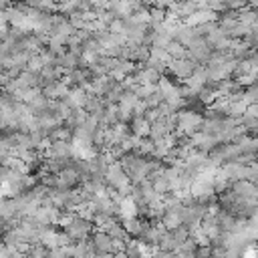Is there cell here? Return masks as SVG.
Segmentation results:
<instances>
[{
	"label": "cell",
	"mask_w": 258,
	"mask_h": 258,
	"mask_svg": "<svg viewBox=\"0 0 258 258\" xmlns=\"http://www.w3.org/2000/svg\"><path fill=\"white\" fill-rule=\"evenodd\" d=\"M214 20H216V10H212V8H200L191 16L185 18V24H189V26H204V24H210Z\"/></svg>",
	"instance_id": "obj_5"
},
{
	"label": "cell",
	"mask_w": 258,
	"mask_h": 258,
	"mask_svg": "<svg viewBox=\"0 0 258 258\" xmlns=\"http://www.w3.org/2000/svg\"><path fill=\"white\" fill-rule=\"evenodd\" d=\"M242 24H246V26H254L256 22H258V12L254 10V8H244L242 12H240V18H238Z\"/></svg>",
	"instance_id": "obj_12"
},
{
	"label": "cell",
	"mask_w": 258,
	"mask_h": 258,
	"mask_svg": "<svg viewBox=\"0 0 258 258\" xmlns=\"http://www.w3.org/2000/svg\"><path fill=\"white\" fill-rule=\"evenodd\" d=\"M198 69V62L189 56H183V58H173L169 64H167V71L179 79H189Z\"/></svg>",
	"instance_id": "obj_1"
},
{
	"label": "cell",
	"mask_w": 258,
	"mask_h": 258,
	"mask_svg": "<svg viewBox=\"0 0 258 258\" xmlns=\"http://www.w3.org/2000/svg\"><path fill=\"white\" fill-rule=\"evenodd\" d=\"M91 240H93L97 252H101V254H115V238H113L109 232L97 230Z\"/></svg>",
	"instance_id": "obj_4"
},
{
	"label": "cell",
	"mask_w": 258,
	"mask_h": 258,
	"mask_svg": "<svg viewBox=\"0 0 258 258\" xmlns=\"http://www.w3.org/2000/svg\"><path fill=\"white\" fill-rule=\"evenodd\" d=\"M165 50L171 54V58H183V56L187 54V48H185L179 40H175V38H173V40H169V44L165 46Z\"/></svg>",
	"instance_id": "obj_11"
},
{
	"label": "cell",
	"mask_w": 258,
	"mask_h": 258,
	"mask_svg": "<svg viewBox=\"0 0 258 258\" xmlns=\"http://www.w3.org/2000/svg\"><path fill=\"white\" fill-rule=\"evenodd\" d=\"M157 248H159V250H167V252H177V250H179V242H177V240H175V236L167 230V232L161 236V240H159Z\"/></svg>",
	"instance_id": "obj_10"
},
{
	"label": "cell",
	"mask_w": 258,
	"mask_h": 258,
	"mask_svg": "<svg viewBox=\"0 0 258 258\" xmlns=\"http://www.w3.org/2000/svg\"><path fill=\"white\" fill-rule=\"evenodd\" d=\"M129 125H131L133 135H137V137H147L151 133V123L145 117H133Z\"/></svg>",
	"instance_id": "obj_8"
},
{
	"label": "cell",
	"mask_w": 258,
	"mask_h": 258,
	"mask_svg": "<svg viewBox=\"0 0 258 258\" xmlns=\"http://www.w3.org/2000/svg\"><path fill=\"white\" fill-rule=\"evenodd\" d=\"M111 258H129V256H127V252L123 250V252H115V254H113Z\"/></svg>",
	"instance_id": "obj_13"
},
{
	"label": "cell",
	"mask_w": 258,
	"mask_h": 258,
	"mask_svg": "<svg viewBox=\"0 0 258 258\" xmlns=\"http://www.w3.org/2000/svg\"><path fill=\"white\" fill-rule=\"evenodd\" d=\"M119 216H121V220L139 216V204L135 202L133 196H127V198H123V200L119 202Z\"/></svg>",
	"instance_id": "obj_6"
},
{
	"label": "cell",
	"mask_w": 258,
	"mask_h": 258,
	"mask_svg": "<svg viewBox=\"0 0 258 258\" xmlns=\"http://www.w3.org/2000/svg\"><path fill=\"white\" fill-rule=\"evenodd\" d=\"M87 99H89V93L85 91V87H73L71 93H69V97H67V101L71 103L73 109L85 107L87 105Z\"/></svg>",
	"instance_id": "obj_7"
},
{
	"label": "cell",
	"mask_w": 258,
	"mask_h": 258,
	"mask_svg": "<svg viewBox=\"0 0 258 258\" xmlns=\"http://www.w3.org/2000/svg\"><path fill=\"white\" fill-rule=\"evenodd\" d=\"M46 157H56V159H71V157H75L73 143H71V141H67V139L52 141V143H50V147L46 149Z\"/></svg>",
	"instance_id": "obj_3"
},
{
	"label": "cell",
	"mask_w": 258,
	"mask_h": 258,
	"mask_svg": "<svg viewBox=\"0 0 258 258\" xmlns=\"http://www.w3.org/2000/svg\"><path fill=\"white\" fill-rule=\"evenodd\" d=\"M161 222L165 224V228L171 232V230H175V228H179L181 224H183V216H181V210L179 212H165L163 214V218H161Z\"/></svg>",
	"instance_id": "obj_9"
},
{
	"label": "cell",
	"mask_w": 258,
	"mask_h": 258,
	"mask_svg": "<svg viewBox=\"0 0 258 258\" xmlns=\"http://www.w3.org/2000/svg\"><path fill=\"white\" fill-rule=\"evenodd\" d=\"M64 232H67L75 242L87 240V238H89V234L93 232V222H91V220H87V218L77 216V218H75V222H73L71 226H67V228H64Z\"/></svg>",
	"instance_id": "obj_2"
}]
</instances>
